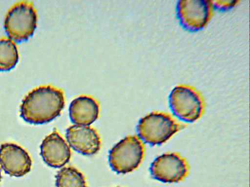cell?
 <instances>
[{"instance_id": "cell-1", "label": "cell", "mask_w": 250, "mask_h": 187, "mask_svg": "<svg viewBox=\"0 0 250 187\" xmlns=\"http://www.w3.org/2000/svg\"><path fill=\"white\" fill-rule=\"evenodd\" d=\"M65 99L62 91L50 85H41L30 91L20 106V115L35 125L48 123L61 114Z\"/></svg>"}, {"instance_id": "cell-2", "label": "cell", "mask_w": 250, "mask_h": 187, "mask_svg": "<svg viewBox=\"0 0 250 187\" xmlns=\"http://www.w3.org/2000/svg\"><path fill=\"white\" fill-rule=\"evenodd\" d=\"M184 128L170 114L153 112L139 120L136 131L139 138L154 146L165 143Z\"/></svg>"}, {"instance_id": "cell-3", "label": "cell", "mask_w": 250, "mask_h": 187, "mask_svg": "<svg viewBox=\"0 0 250 187\" xmlns=\"http://www.w3.org/2000/svg\"><path fill=\"white\" fill-rule=\"evenodd\" d=\"M168 101L172 114L187 123L196 122L204 112L205 104L202 95L195 88L188 85L175 86L169 94Z\"/></svg>"}, {"instance_id": "cell-4", "label": "cell", "mask_w": 250, "mask_h": 187, "mask_svg": "<svg viewBox=\"0 0 250 187\" xmlns=\"http://www.w3.org/2000/svg\"><path fill=\"white\" fill-rule=\"evenodd\" d=\"M38 15L33 2L21 0L8 10L4 20L5 32L11 39L21 42L28 39L37 27Z\"/></svg>"}, {"instance_id": "cell-5", "label": "cell", "mask_w": 250, "mask_h": 187, "mask_svg": "<svg viewBox=\"0 0 250 187\" xmlns=\"http://www.w3.org/2000/svg\"><path fill=\"white\" fill-rule=\"evenodd\" d=\"M144 153L145 147L140 139L135 135H129L111 148L108 162L113 171L118 174H126L138 168Z\"/></svg>"}, {"instance_id": "cell-6", "label": "cell", "mask_w": 250, "mask_h": 187, "mask_svg": "<svg viewBox=\"0 0 250 187\" xmlns=\"http://www.w3.org/2000/svg\"><path fill=\"white\" fill-rule=\"evenodd\" d=\"M211 0H180L175 5V14L180 26L185 30L195 33L204 29L213 13Z\"/></svg>"}, {"instance_id": "cell-7", "label": "cell", "mask_w": 250, "mask_h": 187, "mask_svg": "<svg viewBox=\"0 0 250 187\" xmlns=\"http://www.w3.org/2000/svg\"><path fill=\"white\" fill-rule=\"evenodd\" d=\"M189 170L185 158L175 152L163 154L151 163L149 171L154 179L163 183H177L185 179Z\"/></svg>"}, {"instance_id": "cell-8", "label": "cell", "mask_w": 250, "mask_h": 187, "mask_svg": "<svg viewBox=\"0 0 250 187\" xmlns=\"http://www.w3.org/2000/svg\"><path fill=\"white\" fill-rule=\"evenodd\" d=\"M0 165L5 173L10 176L22 177L30 171L32 160L21 147L6 143L0 146Z\"/></svg>"}, {"instance_id": "cell-9", "label": "cell", "mask_w": 250, "mask_h": 187, "mask_svg": "<svg viewBox=\"0 0 250 187\" xmlns=\"http://www.w3.org/2000/svg\"><path fill=\"white\" fill-rule=\"evenodd\" d=\"M65 136L69 146L83 155H92L100 149V137L97 131L89 126L72 125L67 129Z\"/></svg>"}, {"instance_id": "cell-10", "label": "cell", "mask_w": 250, "mask_h": 187, "mask_svg": "<svg viewBox=\"0 0 250 187\" xmlns=\"http://www.w3.org/2000/svg\"><path fill=\"white\" fill-rule=\"evenodd\" d=\"M40 149L43 161L48 166L54 168L64 166L68 163L71 155L69 146L56 130L44 138Z\"/></svg>"}, {"instance_id": "cell-11", "label": "cell", "mask_w": 250, "mask_h": 187, "mask_svg": "<svg viewBox=\"0 0 250 187\" xmlns=\"http://www.w3.org/2000/svg\"><path fill=\"white\" fill-rule=\"evenodd\" d=\"M99 105L92 97L81 95L74 98L69 107V115L72 122L88 126L98 118Z\"/></svg>"}, {"instance_id": "cell-12", "label": "cell", "mask_w": 250, "mask_h": 187, "mask_svg": "<svg viewBox=\"0 0 250 187\" xmlns=\"http://www.w3.org/2000/svg\"><path fill=\"white\" fill-rule=\"evenodd\" d=\"M19 54L17 46L12 39L0 38V71H8L18 62Z\"/></svg>"}, {"instance_id": "cell-13", "label": "cell", "mask_w": 250, "mask_h": 187, "mask_svg": "<svg viewBox=\"0 0 250 187\" xmlns=\"http://www.w3.org/2000/svg\"><path fill=\"white\" fill-rule=\"evenodd\" d=\"M56 187H87L83 175L73 167H65L55 176Z\"/></svg>"}, {"instance_id": "cell-14", "label": "cell", "mask_w": 250, "mask_h": 187, "mask_svg": "<svg viewBox=\"0 0 250 187\" xmlns=\"http://www.w3.org/2000/svg\"><path fill=\"white\" fill-rule=\"evenodd\" d=\"M238 2L237 0H211L213 10L220 12L231 10L237 5Z\"/></svg>"}, {"instance_id": "cell-15", "label": "cell", "mask_w": 250, "mask_h": 187, "mask_svg": "<svg viewBox=\"0 0 250 187\" xmlns=\"http://www.w3.org/2000/svg\"><path fill=\"white\" fill-rule=\"evenodd\" d=\"M1 179V169H0V181Z\"/></svg>"}]
</instances>
